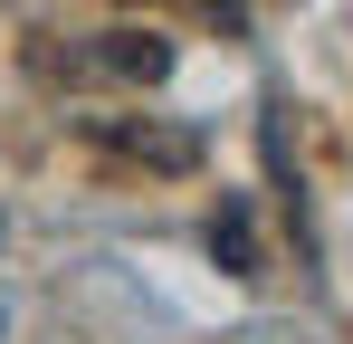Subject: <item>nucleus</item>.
Segmentation results:
<instances>
[{"instance_id":"1","label":"nucleus","mask_w":353,"mask_h":344,"mask_svg":"<svg viewBox=\"0 0 353 344\" xmlns=\"http://www.w3.org/2000/svg\"><path fill=\"white\" fill-rule=\"evenodd\" d=\"M105 144H124V153H153V163H191V134H124V124H105Z\"/></svg>"}]
</instances>
